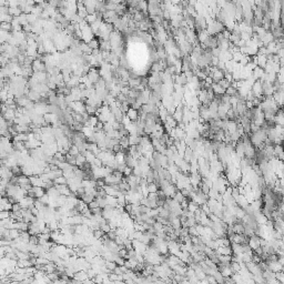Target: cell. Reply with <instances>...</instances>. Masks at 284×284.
I'll return each mask as SVG.
<instances>
[{"label": "cell", "instance_id": "obj_1", "mask_svg": "<svg viewBox=\"0 0 284 284\" xmlns=\"http://www.w3.org/2000/svg\"><path fill=\"white\" fill-rule=\"evenodd\" d=\"M208 27H206V30L208 32L210 33L211 36H216L221 32L224 31L225 26L222 22H220L218 19H213V18H208Z\"/></svg>", "mask_w": 284, "mask_h": 284}, {"label": "cell", "instance_id": "obj_2", "mask_svg": "<svg viewBox=\"0 0 284 284\" xmlns=\"http://www.w3.org/2000/svg\"><path fill=\"white\" fill-rule=\"evenodd\" d=\"M31 67H32L33 72H43V71H46V69H47L46 62L42 61V60H40V59L33 60Z\"/></svg>", "mask_w": 284, "mask_h": 284}, {"label": "cell", "instance_id": "obj_3", "mask_svg": "<svg viewBox=\"0 0 284 284\" xmlns=\"http://www.w3.org/2000/svg\"><path fill=\"white\" fill-rule=\"evenodd\" d=\"M264 74H265V70L261 67H259V66H257L255 69L252 71V76L255 80H262L264 78Z\"/></svg>", "mask_w": 284, "mask_h": 284}, {"label": "cell", "instance_id": "obj_4", "mask_svg": "<svg viewBox=\"0 0 284 284\" xmlns=\"http://www.w3.org/2000/svg\"><path fill=\"white\" fill-rule=\"evenodd\" d=\"M125 115L128 117L129 119L131 120V121H137L139 118H140V113H139V110H137V109H134V108H132V107H130V109H129L128 111H127V113H125Z\"/></svg>", "mask_w": 284, "mask_h": 284}, {"label": "cell", "instance_id": "obj_5", "mask_svg": "<svg viewBox=\"0 0 284 284\" xmlns=\"http://www.w3.org/2000/svg\"><path fill=\"white\" fill-rule=\"evenodd\" d=\"M18 184L21 188H26L27 185L31 184V182H30V177H28L26 174L18 175Z\"/></svg>", "mask_w": 284, "mask_h": 284}, {"label": "cell", "instance_id": "obj_6", "mask_svg": "<svg viewBox=\"0 0 284 284\" xmlns=\"http://www.w3.org/2000/svg\"><path fill=\"white\" fill-rule=\"evenodd\" d=\"M216 252L221 255H232L233 254L231 247H219L216 250Z\"/></svg>", "mask_w": 284, "mask_h": 284}, {"label": "cell", "instance_id": "obj_7", "mask_svg": "<svg viewBox=\"0 0 284 284\" xmlns=\"http://www.w3.org/2000/svg\"><path fill=\"white\" fill-rule=\"evenodd\" d=\"M211 88H212L213 92H214L216 94H218V96H222V94H224V93H225V89H224V88L221 87V86H220V84H219L218 82H213V83H212Z\"/></svg>", "mask_w": 284, "mask_h": 284}, {"label": "cell", "instance_id": "obj_8", "mask_svg": "<svg viewBox=\"0 0 284 284\" xmlns=\"http://www.w3.org/2000/svg\"><path fill=\"white\" fill-rule=\"evenodd\" d=\"M32 190L36 193V198L37 199H40L47 193V190L45 188H42V187H32Z\"/></svg>", "mask_w": 284, "mask_h": 284}, {"label": "cell", "instance_id": "obj_9", "mask_svg": "<svg viewBox=\"0 0 284 284\" xmlns=\"http://www.w3.org/2000/svg\"><path fill=\"white\" fill-rule=\"evenodd\" d=\"M86 162H87L86 156L82 154V153H79L78 156H76V164L78 165V167H81V165H82L83 163H86Z\"/></svg>", "mask_w": 284, "mask_h": 284}, {"label": "cell", "instance_id": "obj_10", "mask_svg": "<svg viewBox=\"0 0 284 284\" xmlns=\"http://www.w3.org/2000/svg\"><path fill=\"white\" fill-rule=\"evenodd\" d=\"M173 199H174V200H175V201H178V202H179V203H182V202H183L184 200H187L188 198H187V197H184L183 194H182V192H181L180 190H178V191H177V193L174 194Z\"/></svg>", "mask_w": 284, "mask_h": 284}, {"label": "cell", "instance_id": "obj_11", "mask_svg": "<svg viewBox=\"0 0 284 284\" xmlns=\"http://www.w3.org/2000/svg\"><path fill=\"white\" fill-rule=\"evenodd\" d=\"M225 94H228L229 97H233V96H238L239 94V90L236 89V88L232 87V86H230L226 90H225Z\"/></svg>", "mask_w": 284, "mask_h": 284}, {"label": "cell", "instance_id": "obj_12", "mask_svg": "<svg viewBox=\"0 0 284 284\" xmlns=\"http://www.w3.org/2000/svg\"><path fill=\"white\" fill-rule=\"evenodd\" d=\"M88 45H89V47H90L92 50H93V49H98V48L100 47V41H99V40H98L96 37H94L93 39H92V40H90V41L88 42Z\"/></svg>", "mask_w": 284, "mask_h": 284}, {"label": "cell", "instance_id": "obj_13", "mask_svg": "<svg viewBox=\"0 0 284 284\" xmlns=\"http://www.w3.org/2000/svg\"><path fill=\"white\" fill-rule=\"evenodd\" d=\"M20 233H21V232H20V230L14 229H14H10L9 236L12 239V240H17V239L20 236Z\"/></svg>", "mask_w": 284, "mask_h": 284}, {"label": "cell", "instance_id": "obj_14", "mask_svg": "<svg viewBox=\"0 0 284 284\" xmlns=\"http://www.w3.org/2000/svg\"><path fill=\"white\" fill-rule=\"evenodd\" d=\"M69 153L70 154H72V156H77L80 153V150H79V147L78 146H76V144H72L71 147H70V149H69Z\"/></svg>", "mask_w": 284, "mask_h": 284}, {"label": "cell", "instance_id": "obj_15", "mask_svg": "<svg viewBox=\"0 0 284 284\" xmlns=\"http://www.w3.org/2000/svg\"><path fill=\"white\" fill-rule=\"evenodd\" d=\"M218 83L220 84L221 87H222V88H224L225 90H226V89H228V88H229L230 86H231V83H232V82H231V81H229L228 79L223 78V79H222V80H220V81H219V82H218Z\"/></svg>", "mask_w": 284, "mask_h": 284}, {"label": "cell", "instance_id": "obj_16", "mask_svg": "<svg viewBox=\"0 0 284 284\" xmlns=\"http://www.w3.org/2000/svg\"><path fill=\"white\" fill-rule=\"evenodd\" d=\"M1 30L12 32V25H11V22H1Z\"/></svg>", "mask_w": 284, "mask_h": 284}, {"label": "cell", "instance_id": "obj_17", "mask_svg": "<svg viewBox=\"0 0 284 284\" xmlns=\"http://www.w3.org/2000/svg\"><path fill=\"white\" fill-rule=\"evenodd\" d=\"M105 232L102 231L101 229H97V230H93V238L97 239V240H99V239H101L103 235H105Z\"/></svg>", "mask_w": 284, "mask_h": 284}, {"label": "cell", "instance_id": "obj_18", "mask_svg": "<svg viewBox=\"0 0 284 284\" xmlns=\"http://www.w3.org/2000/svg\"><path fill=\"white\" fill-rule=\"evenodd\" d=\"M66 161H67L68 163H70L71 165H77L76 164V156L70 154V153L66 154Z\"/></svg>", "mask_w": 284, "mask_h": 284}, {"label": "cell", "instance_id": "obj_19", "mask_svg": "<svg viewBox=\"0 0 284 284\" xmlns=\"http://www.w3.org/2000/svg\"><path fill=\"white\" fill-rule=\"evenodd\" d=\"M84 20H86V21H87L89 25H91L92 22H94L96 20H98V18H97L96 14H88L87 17L84 18Z\"/></svg>", "mask_w": 284, "mask_h": 284}, {"label": "cell", "instance_id": "obj_20", "mask_svg": "<svg viewBox=\"0 0 284 284\" xmlns=\"http://www.w3.org/2000/svg\"><path fill=\"white\" fill-rule=\"evenodd\" d=\"M10 216H11V211L2 210L0 212V220H2V219H9Z\"/></svg>", "mask_w": 284, "mask_h": 284}, {"label": "cell", "instance_id": "obj_21", "mask_svg": "<svg viewBox=\"0 0 284 284\" xmlns=\"http://www.w3.org/2000/svg\"><path fill=\"white\" fill-rule=\"evenodd\" d=\"M39 200H40V201H41L42 203L45 204V205H48V204L50 203V197H49V194H48V193H46V194H45L43 197L40 198Z\"/></svg>", "mask_w": 284, "mask_h": 284}, {"label": "cell", "instance_id": "obj_22", "mask_svg": "<svg viewBox=\"0 0 284 284\" xmlns=\"http://www.w3.org/2000/svg\"><path fill=\"white\" fill-rule=\"evenodd\" d=\"M100 229L102 230L105 233H108L109 231H111V226L108 222H105V223H102V224L100 225Z\"/></svg>", "mask_w": 284, "mask_h": 284}, {"label": "cell", "instance_id": "obj_23", "mask_svg": "<svg viewBox=\"0 0 284 284\" xmlns=\"http://www.w3.org/2000/svg\"><path fill=\"white\" fill-rule=\"evenodd\" d=\"M29 243H30V244H33V245H38V244H39V235H31Z\"/></svg>", "mask_w": 284, "mask_h": 284}, {"label": "cell", "instance_id": "obj_24", "mask_svg": "<svg viewBox=\"0 0 284 284\" xmlns=\"http://www.w3.org/2000/svg\"><path fill=\"white\" fill-rule=\"evenodd\" d=\"M123 174H124V177H129V175H131V174H133V168H131V167H129V165H127V167L124 168Z\"/></svg>", "mask_w": 284, "mask_h": 284}, {"label": "cell", "instance_id": "obj_25", "mask_svg": "<svg viewBox=\"0 0 284 284\" xmlns=\"http://www.w3.org/2000/svg\"><path fill=\"white\" fill-rule=\"evenodd\" d=\"M88 206L90 208V209H94V208H98V206H100L99 205V202H98V200H93V201H91L89 204H88Z\"/></svg>", "mask_w": 284, "mask_h": 284}, {"label": "cell", "instance_id": "obj_26", "mask_svg": "<svg viewBox=\"0 0 284 284\" xmlns=\"http://www.w3.org/2000/svg\"><path fill=\"white\" fill-rule=\"evenodd\" d=\"M280 23H281V26L284 28V8H281V12H280Z\"/></svg>", "mask_w": 284, "mask_h": 284}]
</instances>
